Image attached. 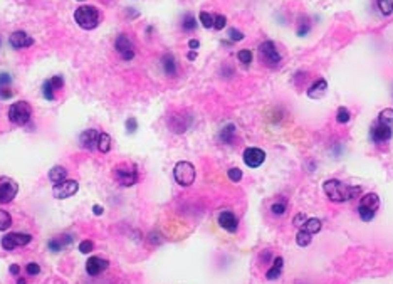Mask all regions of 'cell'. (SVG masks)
<instances>
[{"label": "cell", "instance_id": "1", "mask_svg": "<svg viewBox=\"0 0 393 284\" xmlns=\"http://www.w3.org/2000/svg\"><path fill=\"white\" fill-rule=\"evenodd\" d=\"M323 190H325L326 197L331 202L343 203L358 195L361 192V187H351V185L343 184V182L336 180V178H331V180H326L323 184Z\"/></svg>", "mask_w": 393, "mask_h": 284}, {"label": "cell", "instance_id": "2", "mask_svg": "<svg viewBox=\"0 0 393 284\" xmlns=\"http://www.w3.org/2000/svg\"><path fill=\"white\" fill-rule=\"evenodd\" d=\"M74 20L78 22V25L84 31H93L99 24V12L96 7L91 5H82L79 7L74 12Z\"/></svg>", "mask_w": 393, "mask_h": 284}, {"label": "cell", "instance_id": "3", "mask_svg": "<svg viewBox=\"0 0 393 284\" xmlns=\"http://www.w3.org/2000/svg\"><path fill=\"white\" fill-rule=\"evenodd\" d=\"M380 209V197L377 194H366L361 197L358 203V214L363 222H371L377 216V210Z\"/></svg>", "mask_w": 393, "mask_h": 284}, {"label": "cell", "instance_id": "4", "mask_svg": "<svg viewBox=\"0 0 393 284\" xmlns=\"http://www.w3.org/2000/svg\"><path fill=\"white\" fill-rule=\"evenodd\" d=\"M31 118H32V108L25 101H17V103H14L9 108V119L14 125L24 126L31 121Z\"/></svg>", "mask_w": 393, "mask_h": 284}, {"label": "cell", "instance_id": "5", "mask_svg": "<svg viewBox=\"0 0 393 284\" xmlns=\"http://www.w3.org/2000/svg\"><path fill=\"white\" fill-rule=\"evenodd\" d=\"M175 182L181 187H190L195 182V167L190 162H178L173 168Z\"/></svg>", "mask_w": 393, "mask_h": 284}, {"label": "cell", "instance_id": "6", "mask_svg": "<svg viewBox=\"0 0 393 284\" xmlns=\"http://www.w3.org/2000/svg\"><path fill=\"white\" fill-rule=\"evenodd\" d=\"M259 57L261 61L269 67H278L281 63V54L276 49V44L272 41H264L259 46Z\"/></svg>", "mask_w": 393, "mask_h": 284}, {"label": "cell", "instance_id": "7", "mask_svg": "<svg viewBox=\"0 0 393 284\" xmlns=\"http://www.w3.org/2000/svg\"><path fill=\"white\" fill-rule=\"evenodd\" d=\"M32 240L31 234H22V232H12V234H7L2 237V247L5 251H14L17 247H24L27 246Z\"/></svg>", "mask_w": 393, "mask_h": 284}, {"label": "cell", "instance_id": "8", "mask_svg": "<svg viewBox=\"0 0 393 284\" xmlns=\"http://www.w3.org/2000/svg\"><path fill=\"white\" fill-rule=\"evenodd\" d=\"M116 180L123 185V187H133L138 182V170L130 165H121L116 168Z\"/></svg>", "mask_w": 393, "mask_h": 284}, {"label": "cell", "instance_id": "9", "mask_svg": "<svg viewBox=\"0 0 393 284\" xmlns=\"http://www.w3.org/2000/svg\"><path fill=\"white\" fill-rule=\"evenodd\" d=\"M242 158H244V163H246L249 168H259L265 160V151L261 150V148L250 147V148H246V150H244Z\"/></svg>", "mask_w": 393, "mask_h": 284}, {"label": "cell", "instance_id": "10", "mask_svg": "<svg viewBox=\"0 0 393 284\" xmlns=\"http://www.w3.org/2000/svg\"><path fill=\"white\" fill-rule=\"evenodd\" d=\"M393 136V130H390L388 126L381 125V123H375L370 130V138L375 145H381V143H387L390 141Z\"/></svg>", "mask_w": 393, "mask_h": 284}, {"label": "cell", "instance_id": "11", "mask_svg": "<svg viewBox=\"0 0 393 284\" xmlns=\"http://www.w3.org/2000/svg\"><path fill=\"white\" fill-rule=\"evenodd\" d=\"M115 49L119 52V56L125 61H131L134 57V47L133 42L130 41V37L126 34H119L115 41Z\"/></svg>", "mask_w": 393, "mask_h": 284}, {"label": "cell", "instance_id": "12", "mask_svg": "<svg viewBox=\"0 0 393 284\" xmlns=\"http://www.w3.org/2000/svg\"><path fill=\"white\" fill-rule=\"evenodd\" d=\"M79 185L76 180H63L61 184L54 185V197L56 199H69V197H72L78 192Z\"/></svg>", "mask_w": 393, "mask_h": 284}, {"label": "cell", "instance_id": "13", "mask_svg": "<svg viewBox=\"0 0 393 284\" xmlns=\"http://www.w3.org/2000/svg\"><path fill=\"white\" fill-rule=\"evenodd\" d=\"M64 86V79L63 76H52L50 79H47L42 86V94L47 101H54L56 100V91L61 89Z\"/></svg>", "mask_w": 393, "mask_h": 284}, {"label": "cell", "instance_id": "14", "mask_svg": "<svg viewBox=\"0 0 393 284\" xmlns=\"http://www.w3.org/2000/svg\"><path fill=\"white\" fill-rule=\"evenodd\" d=\"M19 192V185L14 180H2L0 182V203H9L16 199Z\"/></svg>", "mask_w": 393, "mask_h": 284}, {"label": "cell", "instance_id": "15", "mask_svg": "<svg viewBox=\"0 0 393 284\" xmlns=\"http://www.w3.org/2000/svg\"><path fill=\"white\" fill-rule=\"evenodd\" d=\"M98 140H99V131L94 128L84 130L79 134V145H81L84 150H94V148L98 147Z\"/></svg>", "mask_w": 393, "mask_h": 284}, {"label": "cell", "instance_id": "16", "mask_svg": "<svg viewBox=\"0 0 393 284\" xmlns=\"http://www.w3.org/2000/svg\"><path fill=\"white\" fill-rule=\"evenodd\" d=\"M192 121H194V118H192L190 115H180V116H172L170 118V128L175 133H185L188 128L192 126Z\"/></svg>", "mask_w": 393, "mask_h": 284}, {"label": "cell", "instance_id": "17", "mask_svg": "<svg viewBox=\"0 0 393 284\" xmlns=\"http://www.w3.org/2000/svg\"><path fill=\"white\" fill-rule=\"evenodd\" d=\"M218 225L227 232H235L239 227V220L230 210H222L218 214Z\"/></svg>", "mask_w": 393, "mask_h": 284}, {"label": "cell", "instance_id": "18", "mask_svg": "<svg viewBox=\"0 0 393 284\" xmlns=\"http://www.w3.org/2000/svg\"><path fill=\"white\" fill-rule=\"evenodd\" d=\"M108 269V261L101 259L98 256L89 257L86 262V272L89 276H99L101 272H104Z\"/></svg>", "mask_w": 393, "mask_h": 284}, {"label": "cell", "instance_id": "19", "mask_svg": "<svg viewBox=\"0 0 393 284\" xmlns=\"http://www.w3.org/2000/svg\"><path fill=\"white\" fill-rule=\"evenodd\" d=\"M9 41L14 49H24V47H31L32 44H34V39H32L27 32H22V31L12 32Z\"/></svg>", "mask_w": 393, "mask_h": 284}, {"label": "cell", "instance_id": "20", "mask_svg": "<svg viewBox=\"0 0 393 284\" xmlns=\"http://www.w3.org/2000/svg\"><path fill=\"white\" fill-rule=\"evenodd\" d=\"M326 91H328V83H326V79L321 78L308 89V98H311V100H321V98L326 94Z\"/></svg>", "mask_w": 393, "mask_h": 284}, {"label": "cell", "instance_id": "21", "mask_svg": "<svg viewBox=\"0 0 393 284\" xmlns=\"http://www.w3.org/2000/svg\"><path fill=\"white\" fill-rule=\"evenodd\" d=\"M162 67L163 71H165V74L170 76V78H173V76L177 74V59H175L173 54L166 52L165 56L162 57Z\"/></svg>", "mask_w": 393, "mask_h": 284}, {"label": "cell", "instance_id": "22", "mask_svg": "<svg viewBox=\"0 0 393 284\" xmlns=\"http://www.w3.org/2000/svg\"><path fill=\"white\" fill-rule=\"evenodd\" d=\"M282 267H284V259L281 256H278L274 259V262H272V266H271V269H269L267 272H265V278L269 279V281H274V279H278V278H281V274H282Z\"/></svg>", "mask_w": 393, "mask_h": 284}, {"label": "cell", "instance_id": "23", "mask_svg": "<svg viewBox=\"0 0 393 284\" xmlns=\"http://www.w3.org/2000/svg\"><path fill=\"white\" fill-rule=\"evenodd\" d=\"M71 244V237L69 235H61V237H54L47 242V247H49L50 252H61L64 249V246H69Z\"/></svg>", "mask_w": 393, "mask_h": 284}, {"label": "cell", "instance_id": "24", "mask_svg": "<svg viewBox=\"0 0 393 284\" xmlns=\"http://www.w3.org/2000/svg\"><path fill=\"white\" fill-rule=\"evenodd\" d=\"M235 125H232V123H229L227 126H224V128L220 130V133H218V140L222 141V143L225 145H230L232 141H234L235 138Z\"/></svg>", "mask_w": 393, "mask_h": 284}, {"label": "cell", "instance_id": "25", "mask_svg": "<svg viewBox=\"0 0 393 284\" xmlns=\"http://www.w3.org/2000/svg\"><path fill=\"white\" fill-rule=\"evenodd\" d=\"M67 178V170L64 168V167H52L50 168V172H49V180L52 182L54 185H57V184H61L63 180H66Z\"/></svg>", "mask_w": 393, "mask_h": 284}, {"label": "cell", "instance_id": "26", "mask_svg": "<svg viewBox=\"0 0 393 284\" xmlns=\"http://www.w3.org/2000/svg\"><path fill=\"white\" fill-rule=\"evenodd\" d=\"M321 227H323V224H321V220H319V218H308L301 229L306 231V232H309L311 235H314V234H318V232L321 231Z\"/></svg>", "mask_w": 393, "mask_h": 284}, {"label": "cell", "instance_id": "27", "mask_svg": "<svg viewBox=\"0 0 393 284\" xmlns=\"http://www.w3.org/2000/svg\"><path fill=\"white\" fill-rule=\"evenodd\" d=\"M378 123H381V125H385L390 130H393V109L392 108L381 109L380 115H378Z\"/></svg>", "mask_w": 393, "mask_h": 284}, {"label": "cell", "instance_id": "28", "mask_svg": "<svg viewBox=\"0 0 393 284\" xmlns=\"http://www.w3.org/2000/svg\"><path fill=\"white\" fill-rule=\"evenodd\" d=\"M98 150L101 153H108L111 150V136L108 133H99V140H98Z\"/></svg>", "mask_w": 393, "mask_h": 284}, {"label": "cell", "instance_id": "29", "mask_svg": "<svg viewBox=\"0 0 393 284\" xmlns=\"http://www.w3.org/2000/svg\"><path fill=\"white\" fill-rule=\"evenodd\" d=\"M196 29V20L192 14H185L183 20H181V31L183 32H192Z\"/></svg>", "mask_w": 393, "mask_h": 284}, {"label": "cell", "instance_id": "30", "mask_svg": "<svg viewBox=\"0 0 393 284\" xmlns=\"http://www.w3.org/2000/svg\"><path fill=\"white\" fill-rule=\"evenodd\" d=\"M311 240H312V235L309 234V232H306L301 229L299 232H297V235H296V244L299 247H308L309 244H311Z\"/></svg>", "mask_w": 393, "mask_h": 284}, {"label": "cell", "instance_id": "31", "mask_svg": "<svg viewBox=\"0 0 393 284\" xmlns=\"http://www.w3.org/2000/svg\"><path fill=\"white\" fill-rule=\"evenodd\" d=\"M351 119V113H349L348 108L344 106H340L336 111V121L340 123V125H346V123Z\"/></svg>", "mask_w": 393, "mask_h": 284}, {"label": "cell", "instance_id": "32", "mask_svg": "<svg viewBox=\"0 0 393 284\" xmlns=\"http://www.w3.org/2000/svg\"><path fill=\"white\" fill-rule=\"evenodd\" d=\"M377 5L383 16H392L393 14V0H377Z\"/></svg>", "mask_w": 393, "mask_h": 284}, {"label": "cell", "instance_id": "33", "mask_svg": "<svg viewBox=\"0 0 393 284\" xmlns=\"http://www.w3.org/2000/svg\"><path fill=\"white\" fill-rule=\"evenodd\" d=\"M12 225V217L7 210H0V231H7Z\"/></svg>", "mask_w": 393, "mask_h": 284}, {"label": "cell", "instance_id": "34", "mask_svg": "<svg viewBox=\"0 0 393 284\" xmlns=\"http://www.w3.org/2000/svg\"><path fill=\"white\" fill-rule=\"evenodd\" d=\"M309 31H311V22L308 20V17H303L299 22V27H297V35H299V37H304Z\"/></svg>", "mask_w": 393, "mask_h": 284}, {"label": "cell", "instance_id": "35", "mask_svg": "<svg viewBox=\"0 0 393 284\" xmlns=\"http://www.w3.org/2000/svg\"><path fill=\"white\" fill-rule=\"evenodd\" d=\"M237 59H239L244 66H249L250 63H252V52H250L249 49H242V50H239Z\"/></svg>", "mask_w": 393, "mask_h": 284}, {"label": "cell", "instance_id": "36", "mask_svg": "<svg viewBox=\"0 0 393 284\" xmlns=\"http://www.w3.org/2000/svg\"><path fill=\"white\" fill-rule=\"evenodd\" d=\"M198 19H200V22H202V25L205 29L213 27V16H210L209 12H200Z\"/></svg>", "mask_w": 393, "mask_h": 284}, {"label": "cell", "instance_id": "37", "mask_svg": "<svg viewBox=\"0 0 393 284\" xmlns=\"http://www.w3.org/2000/svg\"><path fill=\"white\" fill-rule=\"evenodd\" d=\"M244 37H246V35H244V32H240V31H237V29H229V39H230L232 42H240V41H244Z\"/></svg>", "mask_w": 393, "mask_h": 284}, {"label": "cell", "instance_id": "38", "mask_svg": "<svg viewBox=\"0 0 393 284\" xmlns=\"http://www.w3.org/2000/svg\"><path fill=\"white\" fill-rule=\"evenodd\" d=\"M225 25H227V19H225V16H213V29L222 31Z\"/></svg>", "mask_w": 393, "mask_h": 284}, {"label": "cell", "instance_id": "39", "mask_svg": "<svg viewBox=\"0 0 393 284\" xmlns=\"http://www.w3.org/2000/svg\"><path fill=\"white\" fill-rule=\"evenodd\" d=\"M271 210H272V214H274V216H282V214L286 212V203H282V202L272 203Z\"/></svg>", "mask_w": 393, "mask_h": 284}, {"label": "cell", "instance_id": "40", "mask_svg": "<svg viewBox=\"0 0 393 284\" xmlns=\"http://www.w3.org/2000/svg\"><path fill=\"white\" fill-rule=\"evenodd\" d=\"M25 272H27L29 276H35L41 272V267H39L37 262H29V264L25 266Z\"/></svg>", "mask_w": 393, "mask_h": 284}, {"label": "cell", "instance_id": "41", "mask_svg": "<svg viewBox=\"0 0 393 284\" xmlns=\"http://www.w3.org/2000/svg\"><path fill=\"white\" fill-rule=\"evenodd\" d=\"M227 175H229V178H230L232 182H240V180H242V170H239V168H230Z\"/></svg>", "mask_w": 393, "mask_h": 284}, {"label": "cell", "instance_id": "42", "mask_svg": "<svg viewBox=\"0 0 393 284\" xmlns=\"http://www.w3.org/2000/svg\"><path fill=\"white\" fill-rule=\"evenodd\" d=\"M93 242L91 240H82L81 244H79V251H81L82 254H89L91 251H93Z\"/></svg>", "mask_w": 393, "mask_h": 284}, {"label": "cell", "instance_id": "43", "mask_svg": "<svg viewBox=\"0 0 393 284\" xmlns=\"http://www.w3.org/2000/svg\"><path fill=\"white\" fill-rule=\"evenodd\" d=\"M126 130H128V133H134V131L138 130V121L134 118H128L126 119Z\"/></svg>", "mask_w": 393, "mask_h": 284}, {"label": "cell", "instance_id": "44", "mask_svg": "<svg viewBox=\"0 0 393 284\" xmlns=\"http://www.w3.org/2000/svg\"><path fill=\"white\" fill-rule=\"evenodd\" d=\"M10 83H12V76L7 74V72H2L0 74V87H7Z\"/></svg>", "mask_w": 393, "mask_h": 284}, {"label": "cell", "instance_id": "45", "mask_svg": "<svg viewBox=\"0 0 393 284\" xmlns=\"http://www.w3.org/2000/svg\"><path fill=\"white\" fill-rule=\"evenodd\" d=\"M308 220V217L304 216V214H297L296 217H294V220H293V224L296 225V227H303L304 225V222Z\"/></svg>", "mask_w": 393, "mask_h": 284}, {"label": "cell", "instance_id": "46", "mask_svg": "<svg viewBox=\"0 0 393 284\" xmlns=\"http://www.w3.org/2000/svg\"><path fill=\"white\" fill-rule=\"evenodd\" d=\"M14 96V91L9 89V87H0V98L2 100H9V98Z\"/></svg>", "mask_w": 393, "mask_h": 284}, {"label": "cell", "instance_id": "47", "mask_svg": "<svg viewBox=\"0 0 393 284\" xmlns=\"http://www.w3.org/2000/svg\"><path fill=\"white\" fill-rule=\"evenodd\" d=\"M188 47H190V49H194V50H196L200 47V42L196 41V39H192V41L188 42Z\"/></svg>", "mask_w": 393, "mask_h": 284}, {"label": "cell", "instance_id": "48", "mask_svg": "<svg viewBox=\"0 0 393 284\" xmlns=\"http://www.w3.org/2000/svg\"><path fill=\"white\" fill-rule=\"evenodd\" d=\"M19 271H20V267H19V266H17V264H12V266H10V272H12L14 276L19 274Z\"/></svg>", "mask_w": 393, "mask_h": 284}, {"label": "cell", "instance_id": "49", "mask_svg": "<svg viewBox=\"0 0 393 284\" xmlns=\"http://www.w3.org/2000/svg\"><path fill=\"white\" fill-rule=\"evenodd\" d=\"M93 210H94V214H96V216H101V214H103V207H101V205H94Z\"/></svg>", "mask_w": 393, "mask_h": 284}, {"label": "cell", "instance_id": "50", "mask_svg": "<svg viewBox=\"0 0 393 284\" xmlns=\"http://www.w3.org/2000/svg\"><path fill=\"white\" fill-rule=\"evenodd\" d=\"M195 57H196V54H195V50H194V52H188V59H190V61H194V59H195Z\"/></svg>", "mask_w": 393, "mask_h": 284}, {"label": "cell", "instance_id": "51", "mask_svg": "<svg viewBox=\"0 0 393 284\" xmlns=\"http://www.w3.org/2000/svg\"><path fill=\"white\" fill-rule=\"evenodd\" d=\"M17 284H25V279H19V281H17Z\"/></svg>", "mask_w": 393, "mask_h": 284}]
</instances>
